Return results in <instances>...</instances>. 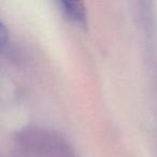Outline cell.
Instances as JSON below:
<instances>
[{
    "label": "cell",
    "mask_w": 157,
    "mask_h": 157,
    "mask_svg": "<svg viewBox=\"0 0 157 157\" xmlns=\"http://www.w3.org/2000/svg\"><path fill=\"white\" fill-rule=\"evenodd\" d=\"M59 8L69 20L78 24H84L86 21L85 8L78 1H60Z\"/></svg>",
    "instance_id": "obj_1"
}]
</instances>
